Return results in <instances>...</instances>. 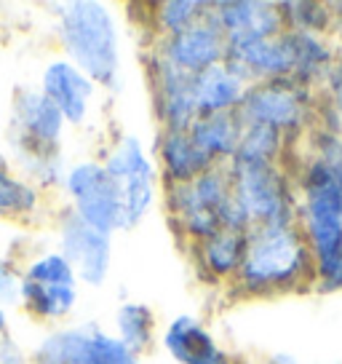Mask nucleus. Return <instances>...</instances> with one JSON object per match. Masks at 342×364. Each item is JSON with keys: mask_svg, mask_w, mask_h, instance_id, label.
<instances>
[{"mask_svg": "<svg viewBox=\"0 0 342 364\" xmlns=\"http://www.w3.org/2000/svg\"><path fill=\"white\" fill-rule=\"evenodd\" d=\"M342 161V159H340ZM340 161L308 153L294 164L297 225L316 265V289L340 292L342 279V174Z\"/></svg>", "mask_w": 342, "mask_h": 364, "instance_id": "f257e3e1", "label": "nucleus"}, {"mask_svg": "<svg viewBox=\"0 0 342 364\" xmlns=\"http://www.w3.org/2000/svg\"><path fill=\"white\" fill-rule=\"evenodd\" d=\"M233 287L243 297H275L316 289V265L299 225L251 228Z\"/></svg>", "mask_w": 342, "mask_h": 364, "instance_id": "f03ea898", "label": "nucleus"}, {"mask_svg": "<svg viewBox=\"0 0 342 364\" xmlns=\"http://www.w3.org/2000/svg\"><path fill=\"white\" fill-rule=\"evenodd\" d=\"M59 43L67 59L94 80V86H115L121 68L118 27L110 9L96 0L59 3Z\"/></svg>", "mask_w": 342, "mask_h": 364, "instance_id": "7ed1b4c3", "label": "nucleus"}, {"mask_svg": "<svg viewBox=\"0 0 342 364\" xmlns=\"http://www.w3.org/2000/svg\"><path fill=\"white\" fill-rule=\"evenodd\" d=\"M230 191L251 228L297 223V182L289 164L230 161Z\"/></svg>", "mask_w": 342, "mask_h": 364, "instance_id": "20e7f679", "label": "nucleus"}, {"mask_svg": "<svg viewBox=\"0 0 342 364\" xmlns=\"http://www.w3.org/2000/svg\"><path fill=\"white\" fill-rule=\"evenodd\" d=\"M236 113L243 126H270L297 142L316 126V91L292 78L251 83Z\"/></svg>", "mask_w": 342, "mask_h": 364, "instance_id": "39448f33", "label": "nucleus"}, {"mask_svg": "<svg viewBox=\"0 0 342 364\" xmlns=\"http://www.w3.org/2000/svg\"><path fill=\"white\" fill-rule=\"evenodd\" d=\"M19 303L35 318H65L78 303V273L59 252L38 255L24 265Z\"/></svg>", "mask_w": 342, "mask_h": 364, "instance_id": "423d86ee", "label": "nucleus"}, {"mask_svg": "<svg viewBox=\"0 0 342 364\" xmlns=\"http://www.w3.org/2000/svg\"><path fill=\"white\" fill-rule=\"evenodd\" d=\"M65 191L72 201V212L99 230L104 236H113L115 230H123V198L118 182L107 174L102 161H80L70 166L65 174Z\"/></svg>", "mask_w": 342, "mask_h": 364, "instance_id": "0eeeda50", "label": "nucleus"}, {"mask_svg": "<svg viewBox=\"0 0 342 364\" xmlns=\"http://www.w3.org/2000/svg\"><path fill=\"white\" fill-rule=\"evenodd\" d=\"M107 174L118 182L123 198V230L139 225L155 201L158 169L137 136H123L102 161Z\"/></svg>", "mask_w": 342, "mask_h": 364, "instance_id": "6e6552de", "label": "nucleus"}, {"mask_svg": "<svg viewBox=\"0 0 342 364\" xmlns=\"http://www.w3.org/2000/svg\"><path fill=\"white\" fill-rule=\"evenodd\" d=\"M33 364H139V356L128 351L118 335L89 324L46 335Z\"/></svg>", "mask_w": 342, "mask_h": 364, "instance_id": "1a4fd4ad", "label": "nucleus"}, {"mask_svg": "<svg viewBox=\"0 0 342 364\" xmlns=\"http://www.w3.org/2000/svg\"><path fill=\"white\" fill-rule=\"evenodd\" d=\"M59 255L75 268L80 282L89 287H102L113 265V244L92 225H86L72 209L65 212L59 223Z\"/></svg>", "mask_w": 342, "mask_h": 364, "instance_id": "9d476101", "label": "nucleus"}, {"mask_svg": "<svg viewBox=\"0 0 342 364\" xmlns=\"http://www.w3.org/2000/svg\"><path fill=\"white\" fill-rule=\"evenodd\" d=\"M158 51L174 68L182 70L184 75H198V73L225 62L228 41H225V33L219 30V24L214 22V16L209 11L201 22L190 24L182 33L171 35V38H160Z\"/></svg>", "mask_w": 342, "mask_h": 364, "instance_id": "9b49d317", "label": "nucleus"}, {"mask_svg": "<svg viewBox=\"0 0 342 364\" xmlns=\"http://www.w3.org/2000/svg\"><path fill=\"white\" fill-rule=\"evenodd\" d=\"M150 83H153V102L163 132H187L198 118L190 91V78L177 70L160 51H155L148 62Z\"/></svg>", "mask_w": 342, "mask_h": 364, "instance_id": "f8f14e48", "label": "nucleus"}, {"mask_svg": "<svg viewBox=\"0 0 342 364\" xmlns=\"http://www.w3.org/2000/svg\"><path fill=\"white\" fill-rule=\"evenodd\" d=\"M65 118L40 89H24L13 100V142L27 148L59 150Z\"/></svg>", "mask_w": 342, "mask_h": 364, "instance_id": "ddd939ff", "label": "nucleus"}, {"mask_svg": "<svg viewBox=\"0 0 342 364\" xmlns=\"http://www.w3.org/2000/svg\"><path fill=\"white\" fill-rule=\"evenodd\" d=\"M211 16L225 33V41L246 38H273L286 30L278 3L267 0H225L211 3Z\"/></svg>", "mask_w": 342, "mask_h": 364, "instance_id": "4468645a", "label": "nucleus"}, {"mask_svg": "<svg viewBox=\"0 0 342 364\" xmlns=\"http://www.w3.org/2000/svg\"><path fill=\"white\" fill-rule=\"evenodd\" d=\"M94 80L86 78L70 59H54L48 62L40 78V91L57 105L65 124L80 126L86 124L94 100Z\"/></svg>", "mask_w": 342, "mask_h": 364, "instance_id": "2eb2a0df", "label": "nucleus"}, {"mask_svg": "<svg viewBox=\"0 0 342 364\" xmlns=\"http://www.w3.org/2000/svg\"><path fill=\"white\" fill-rule=\"evenodd\" d=\"M249 83L241 78L228 62L214 65L190 78V91H193L195 113L217 115V113H236Z\"/></svg>", "mask_w": 342, "mask_h": 364, "instance_id": "dca6fc26", "label": "nucleus"}, {"mask_svg": "<svg viewBox=\"0 0 342 364\" xmlns=\"http://www.w3.org/2000/svg\"><path fill=\"white\" fill-rule=\"evenodd\" d=\"M163 348L180 364H214L228 362V353L214 341V335L190 314H182L163 332Z\"/></svg>", "mask_w": 342, "mask_h": 364, "instance_id": "f3484780", "label": "nucleus"}, {"mask_svg": "<svg viewBox=\"0 0 342 364\" xmlns=\"http://www.w3.org/2000/svg\"><path fill=\"white\" fill-rule=\"evenodd\" d=\"M241 132H243V124H241L238 113L201 115L187 129V134L195 142V148L201 150L209 161H214L217 166H228L230 159L236 156L241 142Z\"/></svg>", "mask_w": 342, "mask_h": 364, "instance_id": "a211bd4d", "label": "nucleus"}, {"mask_svg": "<svg viewBox=\"0 0 342 364\" xmlns=\"http://www.w3.org/2000/svg\"><path fill=\"white\" fill-rule=\"evenodd\" d=\"M158 164L163 169V177L169 185H182L193 182L204 171L214 169L217 164L209 161L195 148L187 132H163L158 139Z\"/></svg>", "mask_w": 342, "mask_h": 364, "instance_id": "6ab92c4d", "label": "nucleus"}, {"mask_svg": "<svg viewBox=\"0 0 342 364\" xmlns=\"http://www.w3.org/2000/svg\"><path fill=\"white\" fill-rule=\"evenodd\" d=\"M198 265L217 282H233L241 271L246 255V233L238 230H219L211 239L201 241L198 247Z\"/></svg>", "mask_w": 342, "mask_h": 364, "instance_id": "aec40b11", "label": "nucleus"}, {"mask_svg": "<svg viewBox=\"0 0 342 364\" xmlns=\"http://www.w3.org/2000/svg\"><path fill=\"white\" fill-rule=\"evenodd\" d=\"M292 139L275 132L270 126L246 124L241 132V142L236 156L230 161H243V164H286V156L292 150Z\"/></svg>", "mask_w": 342, "mask_h": 364, "instance_id": "412c9836", "label": "nucleus"}, {"mask_svg": "<svg viewBox=\"0 0 342 364\" xmlns=\"http://www.w3.org/2000/svg\"><path fill=\"white\" fill-rule=\"evenodd\" d=\"M115 330L128 351L145 353L155 338V316L145 303H123L115 314Z\"/></svg>", "mask_w": 342, "mask_h": 364, "instance_id": "4be33fe9", "label": "nucleus"}, {"mask_svg": "<svg viewBox=\"0 0 342 364\" xmlns=\"http://www.w3.org/2000/svg\"><path fill=\"white\" fill-rule=\"evenodd\" d=\"M40 209V191L0 159V217H27Z\"/></svg>", "mask_w": 342, "mask_h": 364, "instance_id": "5701e85b", "label": "nucleus"}, {"mask_svg": "<svg viewBox=\"0 0 342 364\" xmlns=\"http://www.w3.org/2000/svg\"><path fill=\"white\" fill-rule=\"evenodd\" d=\"M278 9H281L286 30L313 35L334 33V16H331L329 3H308V0L297 3V0H292V3H278Z\"/></svg>", "mask_w": 342, "mask_h": 364, "instance_id": "b1692460", "label": "nucleus"}, {"mask_svg": "<svg viewBox=\"0 0 342 364\" xmlns=\"http://www.w3.org/2000/svg\"><path fill=\"white\" fill-rule=\"evenodd\" d=\"M211 3H201V0H166L155 6V24H158L160 38H171V35L182 33L190 24L201 22L209 14Z\"/></svg>", "mask_w": 342, "mask_h": 364, "instance_id": "393cba45", "label": "nucleus"}, {"mask_svg": "<svg viewBox=\"0 0 342 364\" xmlns=\"http://www.w3.org/2000/svg\"><path fill=\"white\" fill-rule=\"evenodd\" d=\"M19 300V279L11 271V265L0 257V308Z\"/></svg>", "mask_w": 342, "mask_h": 364, "instance_id": "a878e982", "label": "nucleus"}, {"mask_svg": "<svg viewBox=\"0 0 342 364\" xmlns=\"http://www.w3.org/2000/svg\"><path fill=\"white\" fill-rule=\"evenodd\" d=\"M0 364H33V362L27 359V353L11 338H6V341L0 343Z\"/></svg>", "mask_w": 342, "mask_h": 364, "instance_id": "bb28decb", "label": "nucleus"}, {"mask_svg": "<svg viewBox=\"0 0 342 364\" xmlns=\"http://www.w3.org/2000/svg\"><path fill=\"white\" fill-rule=\"evenodd\" d=\"M263 364H302V362L297 356H292V353H270Z\"/></svg>", "mask_w": 342, "mask_h": 364, "instance_id": "cd10ccee", "label": "nucleus"}, {"mask_svg": "<svg viewBox=\"0 0 342 364\" xmlns=\"http://www.w3.org/2000/svg\"><path fill=\"white\" fill-rule=\"evenodd\" d=\"M9 338V314L6 308H0V343Z\"/></svg>", "mask_w": 342, "mask_h": 364, "instance_id": "c85d7f7f", "label": "nucleus"}, {"mask_svg": "<svg viewBox=\"0 0 342 364\" xmlns=\"http://www.w3.org/2000/svg\"><path fill=\"white\" fill-rule=\"evenodd\" d=\"M214 364H230V359H228V362H214Z\"/></svg>", "mask_w": 342, "mask_h": 364, "instance_id": "c756f323", "label": "nucleus"}, {"mask_svg": "<svg viewBox=\"0 0 342 364\" xmlns=\"http://www.w3.org/2000/svg\"><path fill=\"white\" fill-rule=\"evenodd\" d=\"M340 174H342V169H340ZM340 292H342V279H340Z\"/></svg>", "mask_w": 342, "mask_h": 364, "instance_id": "7c9ffc66", "label": "nucleus"}]
</instances>
